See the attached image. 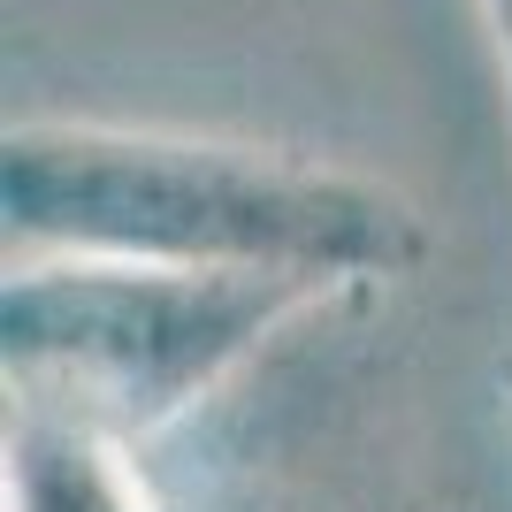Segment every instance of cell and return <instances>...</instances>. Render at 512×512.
<instances>
[{
	"mask_svg": "<svg viewBox=\"0 0 512 512\" xmlns=\"http://www.w3.org/2000/svg\"><path fill=\"white\" fill-rule=\"evenodd\" d=\"M8 260L260 268L383 291L428 260V222L375 169L222 130L23 115L0 138Z\"/></svg>",
	"mask_w": 512,
	"mask_h": 512,
	"instance_id": "6da1fadb",
	"label": "cell"
},
{
	"mask_svg": "<svg viewBox=\"0 0 512 512\" xmlns=\"http://www.w3.org/2000/svg\"><path fill=\"white\" fill-rule=\"evenodd\" d=\"M337 299L352 291L260 268H161V260L77 253L8 260L0 291L8 390L115 436H161L222 383H237L283 329Z\"/></svg>",
	"mask_w": 512,
	"mask_h": 512,
	"instance_id": "7a4b0ae2",
	"label": "cell"
},
{
	"mask_svg": "<svg viewBox=\"0 0 512 512\" xmlns=\"http://www.w3.org/2000/svg\"><path fill=\"white\" fill-rule=\"evenodd\" d=\"M482 23H490L497 62H505V85H512V0H482Z\"/></svg>",
	"mask_w": 512,
	"mask_h": 512,
	"instance_id": "277c9868",
	"label": "cell"
},
{
	"mask_svg": "<svg viewBox=\"0 0 512 512\" xmlns=\"http://www.w3.org/2000/svg\"><path fill=\"white\" fill-rule=\"evenodd\" d=\"M8 512H153L130 436L62 406L16 398L8 413Z\"/></svg>",
	"mask_w": 512,
	"mask_h": 512,
	"instance_id": "3957f363",
	"label": "cell"
}]
</instances>
